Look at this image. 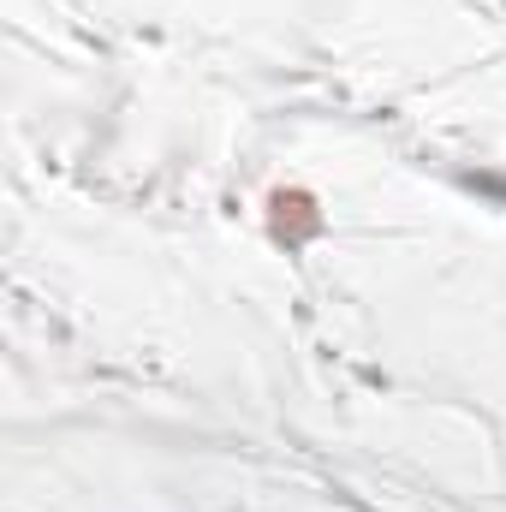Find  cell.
<instances>
[{
    "instance_id": "1",
    "label": "cell",
    "mask_w": 506,
    "mask_h": 512,
    "mask_svg": "<svg viewBox=\"0 0 506 512\" xmlns=\"http://www.w3.org/2000/svg\"><path fill=\"white\" fill-rule=\"evenodd\" d=\"M268 227H274V239L292 251V245H304V239L322 233V209H316L310 191H274V197H268Z\"/></svg>"
}]
</instances>
